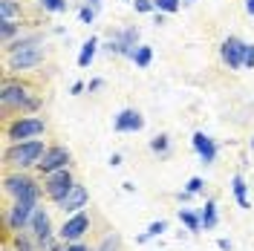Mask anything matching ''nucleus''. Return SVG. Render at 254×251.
I'll use <instances>...</instances> for the list:
<instances>
[{
  "instance_id": "7",
  "label": "nucleus",
  "mask_w": 254,
  "mask_h": 251,
  "mask_svg": "<svg viewBox=\"0 0 254 251\" xmlns=\"http://www.w3.org/2000/svg\"><path fill=\"white\" fill-rule=\"evenodd\" d=\"M90 225H93V217L87 214V211H78V214H69L64 225L58 228V240L61 243H81V237L90 231Z\"/></svg>"
},
{
  "instance_id": "4",
  "label": "nucleus",
  "mask_w": 254,
  "mask_h": 251,
  "mask_svg": "<svg viewBox=\"0 0 254 251\" xmlns=\"http://www.w3.org/2000/svg\"><path fill=\"white\" fill-rule=\"evenodd\" d=\"M47 130V122L41 116H17V119H6V141H29L38 139Z\"/></svg>"
},
{
  "instance_id": "18",
  "label": "nucleus",
  "mask_w": 254,
  "mask_h": 251,
  "mask_svg": "<svg viewBox=\"0 0 254 251\" xmlns=\"http://www.w3.org/2000/svg\"><path fill=\"white\" fill-rule=\"evenodd\" d=\"M231 190H234V199H237L240 208L249 211V208H252V202H249V185H246V179H243L240 173L231 179Z\"/></svg>"
},
{
  "instance_id": "2",
  "label": "nucleus",
  "mask_w": 254,
  "mask_h": 251,
  "mask_svg": "<svg viewBox=\"0 0 254 251\" xmlns=\"http://www.w3.org/2000/svg\"><path fill=\"white\" fill-rule=\"evenodd\" d=\"M47 153V144L41 139H29V141H15L3 150V162L6 168H15V171H23V168H32L38 165L41 156Z\"/></svg>"
},
{
  "instance_id": "25",
  "label": "nucleus",
  "mask_w": 254,
  "mask_h": 251,
  "mask_svg": "<svg viewBox=\"0 0 254 251\" xmlns=\"http://www.w3.org/2000/svg\"><path fill=\"white\" fill-rule=\"evenodd\" d=\"M150 150L159 153V156H168V153H171V136H168V133L153 136V139H150Z\"/></svg>"
},
{
  "instance_id": "30",
  "label": "nucleus",
  "mask_w": 254,
  "mask_h": 251,
  "mask_svg": "<svg viewBox=\"0 0 254 251\" xmlns=\"http://www.w3.org/2000/svg\"><path fill=\"white\" fill-rule=\"evenodd\" d=\"M133 3V9L139 12V15H150V12H156V3L153 0H130Z\"/></svg>"
},
{
  "instance_id": "34",
  "label": "nucleus",
  "mask_w": 254,
  "mask_h": 251,
  "mask_svg": "<svg viewBox=\"0 0 254 251\" xmlns=\"http://www.w3.org/2000/svg\"><path fill=\"white\" fill-rule=\"evenodd\" d=\"M64 251H95L87 243H64Z\"/></svg>"
},
{
  "instance_id": "28",
  "label": "nucleus",
  "mask_w": 254,
  "mask_h": 251,
  "mask_svg": "<svg viewBox=\"0 0 254 251\" xmlns=\"http://www.w3.org/2000/svg\"><path fill=\"white\" fill-rule=\"evenodd\" d=\"M15 15L20 17V6L12 0H0V20H12Z\"/></svg>"
},
{
  "instance_id": "37",
  "label": "nucleus",
  "mask_w": 254,
  "mask_h": 251,
  "mask_svg": "<svg viewBox=\"0 0 254 251\" xmlns=\"http://www.w3.org/2000/svg\"><path fill=\"white\" fill-rule=\"evenodd\" d=\"M84 90H87V84H84V81H75V84L69 87V95H81Z\"/></svg>"
},
{
  "instance_id": "10",
  "label": "nucleus",
  "mask_w": 254,
  "mask_h": 251,
  "mask_svg": "<svg viewBox=\"0 0 254 251\" xmlns=\"http://www.w3.org/2000/svg\"><path fill=\"white\" fill-rule=\"evenodd\" d=\"M243 55H246V41H240L237 35H228L220 44V58L228 69H243Z\"/></svg>"
},
{
  "instance_id": "3",
  "label": "nucleus",
  "mask_w": 254,
  "mask_h": 251,
  "mask_svg": "<svg viewBox=\"0 0 254 251\" xmlns=\"http://www.w3.org/2000/svg\"><path fill=\"white\" fill-rule=\"evenodd\" d=\"M35 208H38V199H26V196L12 199V205L3 211V222H6V243L12 240V234L23 231V228H29Z\"/></svg>"
},
{
  "instance_id": "19",
  "label": "nucleus",
  "mask_w": 254,
  "mask_h": 251,
  "mask_svg": "<svg viewBox=\"0 0 254 251\" xmlns=\"http://www.w3.org/2000/svg\"><path fill=\"white\" fill-rule=\"evenodd\" d=\"M199 220H202V228H205V231L217 228V222H220V217H217V199H208V202L199 208Z\"/></svg>"
},
{
  "instance_id": "31",
  "label": "nucleus",
  "mask_w": 254,
  "mask_h": 251,
  "mask_svg": "<svg viewBox=\"0 0 254 251\" xmlns=\"http://www.w3.org/2000/svg\"><path fill=\"white\" fill-rule=\"evenodd\" d=\"M95 15H98V12H95L93 6H87V3H84V6L78 9V20H81V23H87V26H90V23L95 20Z\"/></svg>"
},
{
  "instance_id": "21",
  "label": "nucleus",
  "mask_w": 254,
  "mask_h": 251,
  "mask_svg": "<svg viewBox=\"0 0 254 251\" xmlns=\"http://www.w3.org/2000/svg\"><path fill=\"white\" fill-rule=\"evenodd\" d=\"M0 38L3 44H12L15 38H20V20H0Z\"/></svg>"
},
{
  "instance_id": "22",
  "label": "nucleus",
  "mask_w": 254,
  "mask_h": 251,
  "mask_svg": "<svg viewBox=\"0 0 254 251\" xmlns=\"http://www.w3.org/2000/svg\"><path fill=\"white\" fill-rule=\"evenodd\" d=\"M9 243H12V249H15V251H35V243H38V240L32 237V231H29V234H23V231H17V234L12 237Z\"/></svg>"
},
{
  "instance_id": "38",
  "label": "nucleus",
  "mask_w": 254,
  "mask_h": 251,
  "mask_svg": "<svg viewBox=\"0 0 254 251\" xmlns=\"http://www.w3.org/2000/svg\"><path fill=\"white\" fill-rule=\"evenodd\" d=\"M217 246H220V251H231V249H234V243H231V240H225V237L217 240Z\"/></svg>"
},
{
  "instance_id": "12",
  "label": "nucleus",
  "mask_w": 254,
  "mask_h": 251,
  "mask_svg": "<svg viewBox=\"0 0 254 251\" xmlns=\"http://www.w3.org/2000/svg\"><path fill=\"white\" fill-rule=\"evenodd\" d=\"M29 231L32 237L38 240V246H44L47 240H52V217H49L44 208H35V214H32V222H29Z\"/></svg>"
},
{
  "instance_id": "8",
  "label": "nucleus",
  "mask_w": 254,
  "mask_h": 251,
  "mask_svg": "<svg viewBox=\"0 0 254 251\" xmlns=\"http://www.w3.org/2000/svg\"><path fill=\"white\" fill-rule=\"evenodd\" d=\"M44 58H47V49H44V44H41V47L9 52V55H6V66H9L12 72H23V69H35L38 63H44Z\"/></svg>"
},
{
  "instance_id": "23",
  "label": "nucleus",
  "mask_w": 254,
  "mask_h": 251,
  "mask_svg": "<svg viewBox=\"0 0 254 251\" xmlns=\"http://www.w3.org/2000/svg\"><path fill=\"white\" fill-rule=\"evenodd\" d=\"M165 231H168V220H156V222H150V225H147V231H144V234L136 237V243L142 246V243H147V240H153V237H159V234H165Z\"/></svg>"
},
{
  "instance_id": "13",
  "label": "nucleus",
  "mask_w": 254,
  "mask_h": 251,
  "mask_svg": "<svg viewBox=\"0 0 254 251\" xmlns=\"http://www.w3.org/2000/svg\"><path fill=\"white\" fill-rule=\"evenodd\" d=\"M190 144H193V150H196V156L202 165H214V159H217V141L205 136L202 130H196L193 136H190Z\"/></svg>"
},
{
  "instance_id": "14",
  "label": "nucleus",
  "mask_w": 254,
  "mask_h": 251,
  "mask_svg": "<svg viewBox=\"0 0 254 251\" xmlns=\"http://www.w3.org/2000/svg\"><path fill=\"white\" fill-rule=\"evenodd\" d=\"M87 202H90V193H87V188L75 182V188H72L61 199V202H58V208H61L64 214H78V211H84V208H87Z\"/></svg>"
},
{
  "instance_id": "20",
  "label": "nucleus",
  "mask_w": 254,
  "mask_h": 251,
  "mask_svg": "<svg viewBox=\"0 0 254 251\" xmlns=\"http://www.w3.org/2000/svg\"><path fill=\"white\" fill-rule=\"evenodd\" d=\"M179 222L188 228L190 234H199L202 231V220H199V211H190V208H179Z\"/></svg>"
},
{
  "instance_id": "40",
  "label": "nucleus",
  "mask_w": 254,
  "mask_h": 251,
  "mask_svg": "<svg viewBox=\"0 0 254 251\" xmlns=\"http://www.w3.org/2000/svg\"><path fill=\"white\" fill-rule=\"evenodd\" d=\"M246 15L254 17V0H246Z\"/></svg>"
},
{
  "instance_id": "24",
  "label": "nucleus",
  "mask_w": 254,
  "mask_h": 251,
  "mask_svg": "<svg viewBox=\"0 0 254 251\" xmlns=\"http://www.w3.org/2000/svg\"><path fill=\"white\" fill-rule=\"evenodd\" d=\"M133 63H136L139 69H147V66L153 63V47H147V44H142V47L136 49V55H133Z\"/></svg>"
},
{
  "instance_id": "41",
  "label": "nucleus",
  "mask_w": 254,
  "mask_h": 251,
  "mask_svg": "<svg viewBox=\"0 0 254 251\" xmlns=\"http://www.w3.org/2000/svg\"><path fill=\"white\" fill-rule=\"evenodd\" d=\"M110 165H113V168H119V165H122V156H119V153H113V156H110Z\"/></svg>"
},
{
  "instance_id": "35",
  "label": "nucleus",
  "mask_w": 254,
  "mask_h": 251,
  "mask_svg": "<svg viewBox=\"0 0 254 251\" xmlns=\"http://www.w3.org/2000/svg\"><path fill=\"white\" fill-rule=\"evenodd\" d=\"M41 251H64V249H61V243H55V240H47V243L41 246Z\"/></svg>"
},
{
  "instance_id": "11",
  "label": "nucleus",
  "mask_w": 254,
  "mask_h": 251,
  "mask_svg": "<svg viewBox=\"0 0 254 251\" xmlns=\"http://www.w3.org/2000/svg\"><path fill=\"white\" fill-rule=\"evenodd\" d=\"M113 130L116 133H139V130H144V116L136 107H125V110L116 113Z\"/></svg>"
},
{
  "instance_id": "15",
  "label": "nucleus",
  "mask_w": 254,
  "mask_h": 251,
  "mask_svg": "<svg viewBox=\"0 0 254 251\" xmlns=\"http://www.w3.org/2000/svg\"><path fill=\"white\" fill-rule=\"evenodd\" d=\"M116 41L122 44V55L133 61V55H136V49H139L136 47V44H139V29H136V26H127V29L116 32Z\"/></svg>"
},
{
  "instance_id": "43",
  "label": "nucleus",
  "mask_w": 254,
  "mask_h": 251,
  "mask_svg": "<svg viewBox=\"0 0 254 251\" xmlns=\"http://www.w3.org/2000/svg\"><path fill=\"white\" fill-rule=\"evenodd\" d=\"M193 3H196V0H182V6H193Z\"/></svg>"
},
{
  "instance_id": "16",
  "label": "nucleus",
  "mask_w": 254,
  "mask_h": 251,
  "mask_svg": "<svg viewBox=\"0 0 254 251\" xmlns=\"http://www.w3.org/2000/svg\"><path fill=\"white\" fill-rule=\"evenodd\" d=\"M41 44H44V35H41V32H35V35H20V38H15L12 44H3V52L9 55V52H17V49L41 47Z\"/></svg>"
},
{
  "instance_id": "5",
  "label": "nucleus",
  "mask_w": 254,
  "mask_h": 251,
  "mask_svg": "<svg viewBox=\"0 0 254 251\" xmlns=\"http://www.w3.org/2000/svg\"><path fill=\"white\" fill-rule=\"evenodd\" d=\"M3 190H6V196H12V199H20V196H26V199H41V185L26 176L23 171L17 173H6V179H3Z\"/></svg>"
},
{
  "instance_id": "42",
  "label": "nucleus",
  "mask_w": 254,
  "mask_h": 251,
  "mask_svg": "<svg viewBox=\"0 0 254 251\" xmlns=\"http://www.w3.org/2000/svg\"><path fill=\"white\" fill-rule=\"evenodd\" d=\"M87 6H93L95 12H101V0H87Z\"/></svg>"
},
{
  "instance_id": "36",
  "label": "nucleus",
  "mask_w": 254,
  "mask_h": 251,
  "mask_svg": "<svg viewBox=\"0 0 254 251\" xmlns=\"http://www.w3.org/2000/svg\"><path fill=\"white\" fill-rule=\"evenodd\" d=\"M101 87H104V78H93L87 84V93H95V90H101Z\"/></svg>"
},
{
  "instance_id": "39",
  "label": "nucleus",
  "mask_w": 254,
  "mask_h": 251,
  "mask_svg": "<svg viewBox=\"0 0 254 251\" xmlns=\"http://www.w3.org/2000/svg\"><path fill=\"white\" fill-rule=\"evenodd\" d=\"M190 196H196V193H190V190H179V193H176V199H179V202H188Z\"/></svg>"
},
{
  "instance_id": "27",
  "label": "nucleus",
  "mask_w": 254,
  "mask_h": 251,
  "mask_svg": "<svg viewBox=\"0 0 254 251\" xmlns=\"http://www.w3.org/2000/svg\"><path fill=\"white\" fill-rule=\"evenodd\" d=\"M153 3H156V12L162 15H176L182 9V0H153Z\"/></svg>"
},
{
  "instance_id": "9",
  "label": "nucleus",
  "mask_w": 254,
  "mask_h": 251,
  "mask_svg": "<svg viewBox=\"0 0 254 251\" xmlns=\"http://www.w3.org/2000/svg\"><path fill=\"white\" fill-rule=\"evenodd\" d=\"M69 162H72V153H69V147H64V144H49L47 153L41 156V162L35 165L38 171L49 176V173L61 171V168H69Z\"/></svg>"
},
{
  "instance_id": "6",
  "label": "nucleus",
  "mask_w": 254,
  "mask_h": 251,
  "mask_svg": "<svg viewBox=\"0 0 254 251\" xmlns=\"http://www.w3.org/2000/svg\"><path fill=\"white\" fill-rule=\"evenodd\" d=\"M72 188H75V176H72L69 168H61V171L44 176V193H47V199H52L55 205L61 202Z\"/></svg>"
},
{
  "instance_id": "17",
  "label": "nucleus",
  "mask_w": 254,
  "mask_h": 251,
  "mask_svg": "<svg viewBox=\"0 0 254 251\" xmlns=\"http://www.w3.org/2000/svg\"><path fill=\"white\" fill-rule=\"evenodd\" d=\"M98 47H101V41H98L95 35H90V38L81 44V52H78V66H81V69H87V66L93 63V58H95V52H98Z\"/></svg>"
},
{
  "instance_id": "26",
  "label": "nucleus",
  "mask_w": 254,
  "mask_h": 251,
  "mask_svg": "<svg viewBox=\"0 0 254 251\" xmlns=\"http://www.w3.org/2000/svg\"><path fill=\"white\" fill-rule=\"evenodd\" d=\"M95 251H122V237L116 234V231L104 234V240L98 243V249H95Z\"/></svg>"
},
{
  "instance_id": "32",
  "label": "nucleus",
  "mask_w": 254,
  "mask_h": 251,
  "mask_svg": "<svg viewBox=\"0 0 254 251\" xmlns=\"http://www.w3.org/2000/svg\"><path fill=\"white\" fill-rule=\"evenodd\" d=\"M185 190H190V193H202V190H205V179H202V176H190Z\"/></svg>"
},
{
  "instance_id": "33",
  "label": "nucleus",
  "mask_w": 254,
  "mask_h": 251,
  "mask_svg": "<svg viewBox=\"0 0 254 251\" xmlns=\"http://www.w3.org/2000/svg\"><path fill=\"white\" fill-rule=\"evenodd\" d=\"M243 69H254V44H246V55H243Z\"/></svg>"
},
{
  "instance_id": "1",
  "label": "nucleus",
  "mask_w": 254,
  "mask_h": 251,
  "mask_svg": "<svg viewBox=\"0 0 254 251\" xmlns=\"http://www.w3.org/2000/svg\"><path fill=\"white\" fill-rule=\"evenodd\" d=\"M0 101H3V110L6 113H35L41 107V95L35 93V87L26 84V81H15V78L3 81Z\"/></svg>"
},
{
  "instance_id": "29",
  "label": "nucleus",
  "mask_w": 254,
  "mask_h": 251,
  "mask_svg": "<svg viewBox=\"0 0 254 251\" xmlns=\"http://www.w3.org/2000/svg\"><path fill=\"white\" fill-rule=\"evenodd\" d=\"M38 3H41V9H44V12H52V15L66 12V0H38Z\"/></svg>"
},
{
  "instance_id": "44",
  "label": "nucleus",
  "mask_w": 254,
  "mask_h": 251,
  "mask_svg": "<svg viewBox=\"0 0 254 251\" xmlns=\"http://www.w3.org/2000/svg\"><path fill=\"white\" fill-rule=\"evenodd\" d=\"M252 147H254V136H252Z\"/></svg>"
}]
</instances>
